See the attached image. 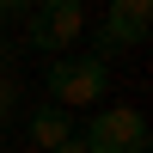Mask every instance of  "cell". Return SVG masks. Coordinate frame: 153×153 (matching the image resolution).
Here are the masks:
<instances>
[{
	"label": "cell",
	"mask_w": 153,
	"mask_h": 153,
	"mask_svg": "<svg viewBox=\"0 0 153 153\" xmlns=\"http://www.w3.org/2000/svg\"><path fill=\"white\" fill-rule=\"evenodd\" d=\"M49 104L55 110H80V104H98V98L110 92V68L98 55H61L49 61Z\"/></svg>",
	"instance_id": "obj_1"
},
{
	"label": "cell",
	"mask_w": 153,
	"mask_h": 153,
	"mask_svg": "<svg viewBox=\"0 0 153 153\" xmlns=\"http://www.w3.org/2000/svg\"><path fill=\"white\" fill-rule=\"evenodd\" d=\"M86 153H147V117L129 104H110V110H92L86 135H74Z\"/></svg>",
	"instance_id": "obj_2"
},
{
	"label": "cell",
	"mask_w": 153,
	"mask_h": 153,
	"mask_svg": "<svg viewBox=\"0 0 153 153\" xmlns=\"http://www.w3.org/2000/svg\"><path fill=\"white\" fill-rule=\"evenodd\" d=\"M147 31H153V6H147V0H110L104 31H98V49H92V55L110 68V55H117V49H141Z\"/></svg>",
	"instance_id": "obj_3"
},
{
	"label": "cell",
	"mask_w": 153,
	"mask_h": 153,
	"mask_svg": "<svg viewBox=\"0 0 153 153\" xmlns=\"http://www.w3.org/2000/svg\"><path fill=\"white\" fill-rule=\"evenodd\" d=\"M86 31V6L80 0H43V6L31 12V25H25V37H31L37 49H74Z\"/></svg>",
	"instance_id": "obj_4"
},
{
	"label": "cell",
	"mask_w": 153,
	"mask_h": 153,
	"mask_svg": "<svg viewBox=\"0 0 153 153\" xmlns=\"http://www.w3.org/2000/svg\"><path fill=\"white\" fill-rule=\"evenodd\" d=\"M25 135H31V147L55 153V147H68V141H74V123H68V110L37 104V110H31V123H25Z\"/></svg>",
	"instance_id": "obj_5"
},
{
	"label": "cell",
	"mask_w": 153,
	"mask_h": 153,
	"mask_svg": "<svg viewBox=\"0 0 153 153\" xmlns=\"http://www.w3.org/2000/svg\"><path fill=\"white\" fill-rule=\"evenodd\" d=\"M12 98H19V86H12V80H6V74H0V123H6V117H12Z\"/></svg>",
	"instance_id": "obj_6"
},
{
	"label": "cell",
	"mask_w": 153,
	"mask_h": 153,
	"mask_svg": "<svg viewBox=\"0 0 153 153\" xmlns=\"http://www.w3.org/2000/svg\"><path fill=\"white\" fill-rule=\"evenodd\" d=\"M55 153H86V147H80V141H68V147H55Z\"/></svg>",
	"instance_id": "obj_7"
},
{
	"label": "cell",
	"mask_w": 153,
	"mask_h": 153,
	"mask_svg": "<svg viewBox=\"0 0 153 153\" xmlns=\"http://www.w3.org/2000/svg\"><path fill=\"white\" fill-rule=\"evenodd\" d=\"M0 55H6V43H0Z\"/></svg>",
	"instance_id": "obj_8"
},
{
	"label": "cell",
	"mask_w": 153,
	"mask_h": 153,
	"mask_svg": "<svg viewBox=\"0 0 153 153\" xmlns=\"http://www.w3.org/2000/svg\"><path fill=\"white\" fill-rule=\"evenodd\" d=\"M6 153H19V147H6Z\"/></svg>",
	"instance_id": "obj_9"
}]
</instances>
